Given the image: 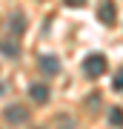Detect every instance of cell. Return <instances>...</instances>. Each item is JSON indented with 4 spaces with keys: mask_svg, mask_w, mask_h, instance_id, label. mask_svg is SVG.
<instances>
[{
    "mask_svg": "<svg viewBox=\"0 0 123 129\" xmlns=\"http://www.w3.org/2000/svg\"><path fill=\"white\" fill-rule=\"evenodd\" d=\"M109 69V60H106V55H86L83 57V72L89 75V78H100V75Z\"/></svg>",
    "mask_w": 123,
    "mask_h": 129,
    "instance_id": "obj_1",
    "label": "cell"
},
{
    "mask_svg": "<svg viewBox=\"0 0 123 129\" xmlns=\"http://www.w3.org/2000/svg\"><path fill=\"white\" fill-rule=\"evenodd\" d=\"M3 118L9 120V123H26V120H29V109L20 106V103H12V106H6Z\"/></svg>",
    "mask_w": 123,
    "mask_h": 129,
    "instance_id": "obj_2",
    "label": "cell"
},
{
    "mask_svg": "<svg viewBox=\"0 0 123 129\" xmlns=\"http://www.w3.org/2000/svg\"><path fill=\"white\" fill-rule=\"evenodd\" d=\"M97 20H100L103 26H112L114 20H117V14H114V3H103V6H97Z\"/></svg>",
    "mask_w": 123,
    "mask_h": 129,
    "instance_id": "obj_3",
    "label": "cell"
},
{
    "mask_svg": "<svg viewBox=\"0 0 123 129\" xmlns=\"http://www.w3.org/2000/svg\"><path fill=\"white\" fill-rule=\"evenodd\" d=\"M29 98L37 101V103H46L49 101V86H46V83H32V86H29Z\"/></svg>",
    "mask_w": 123,
    "mask_h": 129,
    "instance_id": "obj_4",
    "label": "cell"
},
{
    "mask_svg": "<svg viewBox=\"0 0 123 129\" xmlns=\"http://www.w3.org/2000/svg\"><path fill=\"white\" fill-rule=\"evenodd\" d=\"M40 69H43L46 75H57V72H60V60H57L55 55H40Z\"/></svg>",
    "mask_w": 123,
    "mask_h": 129,
    "instance_id": "obj_5",
    "label": "cell"
},
{
    "mask_svg": "<svg viewBox=\"0 0 123 129\" xmlns=\"http://www.w3.org/2000/svg\"><path fill=\"white\" fill-rule=\"evenodd\" d=\"M0 52H3V55L6 57H17V52H20V46H17V40H3V43H0Z\"/></svg>",
    "mask_w": 123,
    "mask_h": 129,
    "instance_id": "obj_6",
    "label": "cell"
},
{
    "mask_svg": "<svg viewBox=\"0 0 123 129\" xmlns=\"http://www.w3.org/2000/svg\"><path fill=\"white\" fill-rule=\"evenodd\" d=\"M109 120H112V126H123V109L114 106V109L109 112Z\"/></svg>",
    "mask_w": 123,
    "mask_h": 129,
    "instance_id": "obj_7",
    "label": "cell"
},
{
    "mask_svg": "<svg viewBox=\"0 0 123 129\" xmlns=\"http://www.w3.org/2000/svg\"><path fill=\"white\" fill-rule=\"evenodd\" d=\"M112 89L114 92H123V69H117V75H114V80H112Z\"/></svg>",
    "mask_w": 123,
    "mask_h": 129,
    "instance_id": "obj_8",
    "label": "cell"
},
{
    "mask_svg": "<svg viewBox=\"0 0 123 129\" xmlns=\"http://www.w3.org/2000/svg\"><path fill=\"white\" fill-rule=\"evenodd\" d=\"M63 3H66V6H72V9H77V6H83L86 0H63Z\"/></svg>",
    "mask_w": 123,
    "mask_h": 129,
    "instance_id": "obj_9",
    "label": "cell"
}]
</instances>
